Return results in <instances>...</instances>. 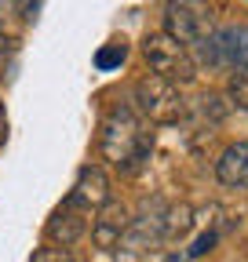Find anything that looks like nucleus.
Listing matches in <instances>:
<instances>
[{"label": "nucleus", "mask_w": 248, "mask_h": 262, "mask_svg": "<svg viewBox=\"0 0 248 262\" xmlns=\"http://www.w3.org/2000/svg\"><path fill=\"white\" fill-rule=\"evenodd\" d=\"M99 149L110 164L124 171H135L142 157L150 153V135L139 124V113L132 106H110L102 117V131H99Z\"/></svg>", "instance_id": "obj_1"}, {"label": "nucleus", "mask_w": 248, "mask_h": 262, "mask_svg": "<svg viewBox=\"0 0 248 262\" xmlns=\"http://www.w3.org/2000/svg\"><path fill=\"white\" fill-rule=\"evenodd\" d=\"M142 55H146V66L153 77H161L168 84H194L197 80V58L179 48L175 40H168L164 33H150L142 40Z\"/></svg>", "instance_id": "obj_2"}, {"label": "nucleus", "mask_w": 248, "mask_h": 262, "mask_svg": "<svg viewBox=\"0 0 248 262\" xmlns=\"http://www.w3.org/2000/svg\"><path fill=\"white\" fill-rule=\"evenodd\" d=\"M135 110H139L146 120H153V124H175V120L182 117L186 102H182V95H179L175 84L146 73V77H139V84H135Z\"/></svg>", "instance_id": "obj_3"}, {"label": "nucleus", "mask_w": 248, "mask_h": 262, "mask_svg": "<svg viewBox=\"0 0 248 262\" xmlns=\"http://www.w3.org/2000/svg\"><path fill=\"white\" fill-rule=\"evenodd\" d=\"M197 51L212 70H248V26H226L208 33Z\"/></svg>", "instance_id": "obj_4"}, {"label": "nucleus", "mask_w": 248, "mask_h": 262, "mask_svg": "<svg viewBox=\"0 0 248 262\" xmlns=\"http://www.w3.org/2000/svg\"><path fill=\"white\" fill-rule=\"evenodd\" d=\"M164 37L175 40L179 48H197L208 37V26L197 4H168L164 8Z\"/></svg>", "instance_id": "obj_5"}, {"label": "nucleus", "mask_w": 248, "mask_h": 262, "mask_svg": "<svg viewBox=\"0 0 248 262\" xmlns=\"http://www.w3.org/2000/svg\"><path fill=\"white\" fill-rule=\"evenodd\" d=\"M66 204H73V208H80V211H102L106 204H110V179H106V171L99 168V164H88V168H80V175H77V182H73V193H70V201Z\"/></svg>", "instance_id": "obj_6"}, {"label": "nucleus", "mask_w": 248, "mask_h": 262, "mask_svg": "<svg viewBox=\"0 0 248 262\" xmlns=\"http://www.w3.org/2000/svg\"><path fill=\"white\" fill-rule=\"evenodd\" d=\"M128 226H132V219H128V208H120V204H106V208L99 211L95 226H91V241H95L102 251H113V248L124 241Z\"/></svg>", "instance_id": "obj_7"}, {"label": "nucleus", "mask_w": 248, "mask_h": 262, "mask_svg": "<svg viewBox=\"0 0 248 262\" xmlns=\"http://www.w3.org/2000/svg\"><path fill=\"white\" fill-rule=\"evenodd\" d=\"M84 233H88V211H80V208H73V204H62V208L51 215V222H48V237H51L58 248L77 244Z\"/></svg>", "instance_id": "obj_8"}, {"label": "nucleus", "mask_w": 248, "mask_h": 262, "mask_svg": "<svg viewBox=\"0 0 248 262\" xmlns=\"http://www.w3.org/2000/svg\"><path fill=\"white\" fill-rule=\"evenodd\" d=\"M215 175H219V182L230 186V189H248V139H241V142L223 149L219 164H215Z\"/></svg>", "instance_id": "obj_9"}, {"label": "nucleus", "mask_w": 248, "mask_h": 262, "mask_svg": "<svg viewBox=\"0 0 248 262\" xmlns=\"http://www.w3.org/2000/svg\"><path fill=\"white\" fill-rule=\"evenodd\" d=\"M194 226V208L190 204H175V208H164V237L175 241L182 233H190Z\"/></svg>", "instance_id": "obj_10"}, {"label": "nucleus", "mask_w": 248, "mask_h": 262, "mask_svg": "<svg viewBox=\"0 0 248 262\" xmlns=\"http://www.w3.org/2000/svg\"><path fill=\"white\" fill-rule=\"evenodd\" d=\"M226 98H230V106L248 110V70H234V77L226 84Z\"/></svg>", "instance_id": "obj_11"}, {"label": "nucleus", "mask_w": 248, "mask_h": 262, "mask_svg": "<svg viewBox=\"0 0 248 262\" xmlns=\"http://www.w3.org/2000/svg\"><path fill=\"white\" fill-rule=\"evenodd\" d=\"M124 58H128V44H124V40H113V44H106V48L95 55V66H99V70H113V66H120Z\"/></svg>", "instance_id": "obj_12"}, {"label": "nucleus", "mask_w": 248, "mask_h": 262, "mask_svg": "<svg viewBox=\"0 0 248 262\" xmlns=\"http://www.w3.org/2000/svg\"><path fill=\"white\" fill-rule=\"evenodd\" d=\"M33 262H70V255H66V248H37Z\"/></svg>", "instance_id": "obj_13"}, {"label": "nucleus", "mask_w": 248, "mask_h": 262, "mask_svg": "<svg viewBox=\"0 0 248 262\" xmlns=\"http://www.w3.org/2000/svg\"><path fill=\"white\" fill-rule=\"evenodd\" d=\"M4 135H8V117H4V102H0V142H4Z\"/></svg>", "instance_id": "obj_14"}, {"label": "nucleus", "mask_w": 248, "mask_h": 262, "mask_svg": "<svg viewBox=\"0 0 248 262\" xmlns=\"http://www.w3.org/2000/svg\"><path fill=\"white\" fill-rule=\"evenodd\" d=\"M4 48H8V40H4V33H0V51H4Z\"/></svg>", "instance_id": "obj_15"}]
</instances>
